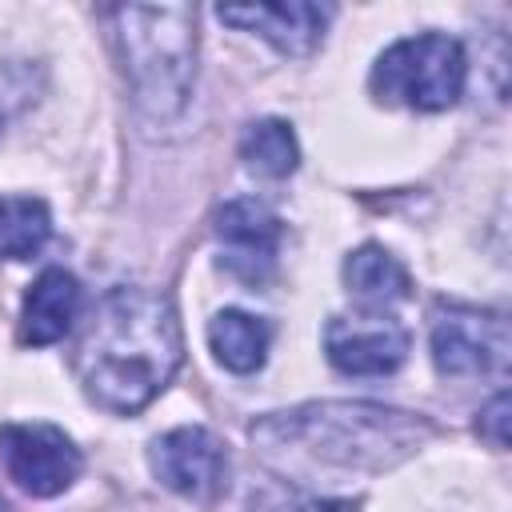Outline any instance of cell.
Returning <instances> with one entry per match:
<instances>
[{
  "label": "cell",
  "instance_id": "obj_16",
  "mask_svg": "<svg viewBox=\"0 0 512 512\" xmlns=\"http://www.w3.org/2000/svg\"><path fill=\"white\" fill-rule=\"evenodd\" d=\"M248 508L252 512H336L332 504H324V500H316V496H308L300 488H288V484H264V488H256L252 500H248Z\"/></svg>",
  "mask_w": 512,
  "mask_h": 512
},
{
  "label": "cell",
  "instance_id": "obj_15",
  "mask_svg": "<svg viewBox=\"0 0 512 512\" xmlns=\"http://www.w3.org/2000/svg\"><path fill=\"white\" fill-rule=\"evenodd\" d=\"M240 160L260 176L284 180L288 172H296L300 148H296V136L284 120H256L240 140Z\"/></svg>",
  "mask_w": 512,
  "mask_h": 512
},
{
  "label": "cell",
  "instance_id": "obj_1",
  "mask_svg": "<svg viewBox=\"0 0 512 512\" xmlns=\"http://www.w3.org/2000/svg\"><path fill=\"white\" fill-rule=\"evenodd\" d=\"M180 360L184 332L176 308L148 288H112L96 304L72 356L88 400L120 416L148 408L168 388Z\"/></svg>",
  "mask_w": 512,
  "mask_h": 512
},
{
  "label": "cell",
  "instance_id": "obj_9",
  "mask_svg": "<svg viewBox=\"0 0 512 512\" xmlns=\"http://www.w3.org/2000/svg\"><path fill=\"white\" fill-rule=\"evenodd\" d=\"M148 464L164 488H172L188 500H212L228 488L224 444L200 424H184V428H172L160 440H152Z\"/></svg>",
  "mask_w": 512,
  "mask_h": 512
},
{
  "label": "cell",
  "instance_id": "obj_13",
  "mask_svg": "<svg viewBox=\"0 0 512 512\" xmlns=\"http://www.w3.org/2000/svg\"><path fill=\"white\" fill-rule=\"evenodd\" d=\"M268 340H272V328L252 312L224 308L208 320V348L228 372H240V376L256 372L268 356Z\"/></svg>",
  "mask_w": 512,
  "mask_h": 512
},
{
  "label": "cell",
  "instance_id": "obj_10",
  "mask_svg": "<svg viewBox=\"0 0 512 512\" xmlns=\"http://www.w3.org/2000/svg\"><path fill=\"white\" fill-rule=\"evenodd\" d=\"M216 16L224 24H236L244 32H256L264 36L272 48H280L284 56H308L320 40H324V28L332 20V8L328 4H304V0H292V4H248V8H216Z\"/></svg>",
  "mask_w": 512,
  "mask_h": 512
},
{
  "label": "cell",
  "instance_id": "obj_5",
  "mask_svg": "<svg viewBox=\"0 0 512 512\" xmlns=\"http://www.w3.org/2000/svg\"><path fill=\"white\" fill-rule=\"evenodd\" d=\"M432 364L440 376L472 380L508 368V320L468 304H440L432 316Z\"/></svg>",
  "mask_w": 512,
  "mask_h": 512
},
{
  "label": "cell",
  "instance_id": "obj_11",
  "mask_svg": "<svg viewBox=\"0 0 512 512\" xmlns=\"http://www.w3.org/2000/svg\"><path fill=\"white\" fill-rule=\"evenodd\" d=\"M80 316V284L72 272L64 268H44L28 292H24V308H20V340L32 348L56 344L72 332Z\"/></svg>",
  "mask_w": 512,
  "mask_h": 512
},
{
  "label": "cell",
  "instance_id": "obj_6",
  "mask_svg": "<svg viewBox=\"0 0 512 512\" xmlns=\"http://www.w3.org/2000/svg\"><path fill=\"white\" fill-rule=\"evenodd\" d=\"M408 344V328L380 308L332 316L324 328L328 364L344 376H388L408 360Z\"/></svg>",
  "mask_w": 512,
  "mask_h": 512
},
{
  "label": "cell",
  "instance_id": "obj_7",
  "mask_svg": "<svg viewBox=\"0 0 512 512\" xmlns=\"http://www.w3.org/2000/svg\"><path fill=\"white\" fill-rule=\"evenodd\" d=\"M4 472L28 496H56L80 476V448L56 424H4L0 428Z\"/></svg>",
  "mask_w": 512,
  "mask_h": 512
},
{
  "label": "cell",
  "instance_id": "obj_12",
  "mask_svg": "<svg viewBox=\"0 0 512 512\" xmlns=\"http://www.w3.org/2000/svg\"><path fill=\"white\" fill-rule=\"evenodd\" d=\"M344 284L364 308H380V312L412 296V280L404 264L380 244H364L344 260Z\"/></svg>",
  "mask_w": 512,
  "mask_h": 512
},
{
  "label": "cell",
  "instance_id": "obj_4",
  "mask_svg": "<svg viewBox=\"0 0 512 512\" xmlns=\"http://www.w3.org/2000/svg\"><path fill=\"white\" fill-rule=\"evenodd\" d=\"M468 60L460 40L444 32H424L396 40L372 68V96L380 104H404L416 112L452 108L464 92Z\"/></svg>",
  "mask_w": 512,
  "mask_h": 512
},
{
  "label": "cell",
  "instance_id": "obj_14",
  "mask_svg": "<svg viewBox=\"0 0 512 512\" xmlns=\"http://www.w3.org/2000/svg\"><path fill=\"white\" fill-rule=\"evenodd\" d=\"M52 232L48 204L36 196H0V260H24Z\"/></svg>",
  "mask_w": 512,
  "mask_h": 512
},
{
  "label": "cell",
  "instance_id": "obj_8",
  "mask_svg": "<svg viewBox=\"0 0 512 512\" xmlns=\"http://www.w3.org/2000/svg\"><path fill=\"white\" fill-rule=\"evenodd\" d=\"M212 232L220 240V264L244 280V284H264L272 272H276V252H280V236H284V224L280 216L260 204V200H228L216 208L212 216Z\"/></svg>",
  "mask_w": 512,
  "mask_h": 512
},
{
  "label": "cell",
  "instance_id": "obj_17",
  "mask_svg": "<svg viewBox=\"0 0 512 512\" xmlns=\"http://www.w3.org/2000/svg\"><path fill=\"white\" fill-rule=\"evenodd\" d=\"M476 432H480L492 448H504V444H508V392H496V396L488 400V408H484L480 420H476Z\"/></svg>",
  "mask_w": 512,
  "mask_h": 512
},
{
  "label": "cell",
  "instance_id": "obj_3",
  "mask_svg": "<svg viewBox=\"0 0 512 512\" xmlns=\"http://www.w3.org/2000/svg\"><path fill=\"white\" fill-rule=\"evenodd\" d=\"M120 60L144 116L172 120L184 112L196 76V12L188 4L116 8Z\"/></svg>",
  "mask_w": 512,
  "mask_h": 512
},
{
  "label": "cell",
  "instance_id": "obj_2",
  "mask_svg": "<svg viewBox=\"0 0 512 512\" xmlns=\"http://www.w3.org/2000/svg\"><path fill=\"white\" fill-rule=\"evenodd\" d=\"M432 428L400 408L380 404H308L252 424V440L288 472L372 476L412 456Z\"/></svg>",
  "mask_w": 512,
  "mask_h": 512
}]
</instances>
